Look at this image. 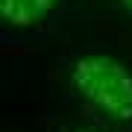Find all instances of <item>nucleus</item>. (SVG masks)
Here are the masks:
<instances>
[{
    "mask_svg": "<svg viewBox=\"0 0 132 132\" xmlns=\"http://www.w3.org/2000/svg\"><path fill=\"white\" fill-rule=\"evenodd\" d=\"M82 97L118 120L132 118V73L112 56H82L71 68Z\"/></svg>",
    "mask_w": 132,
    "mask_h": 132,
    "instance_id": "1",
    "label": "nucleus"
},
{
    "mask_svg": "<svg viewBox=\"0 0 132 132\" xmlns=\"http://www.w3.org/2000/svg\"><path fill=\"white\" fill-rule=\"evenodd\" d=\"M56 0H0V15L12 27H29L47 15Z\"/></svg>",
    "mask_w": 132,
    "mask_h": 132,
    "instance_id": "2",
    "label": "nucleus"
},
{
    "mask_svg": "<svg viewBox=\"0 0 132 132\" xmlns=\"http://www.w3.org/2000/svg\"><path fill=\"white\" fill-rule=\"evenodd\" d=\"M120 3H123V9H126V12L132 15V0H120Z\"/></svg>",
    "mask_w": 132,
    "mask_h": 132,
    "instance_id": "3",
    "label": "nucleus"
},
{
    "mask_svg": "<svg viewBox=\"0 0 132 132\" xmlns=\"http://www.w3.org/2000/svg\"><path fill=\"white\" fill-rule=\"evenodd\" d=\"M76 132H91V129H76Z\"/></svg>",
    "mask_w": 132,
    "mask_h": 132,
    "instance_id": "4",
    "label": "nucleus"
}]
</instances>
